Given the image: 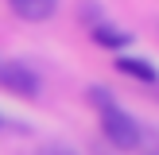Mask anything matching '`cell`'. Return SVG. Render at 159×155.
<instances>
[{
  "label": "cell",
  "mask_w": 159,
  "mask_h": 155,
  "mask_svg": "<svg viewBox=\"0 0 159 155\" xmlns=\"http://www.w3.org/2000/svg\"><path fill=\"white\" fill-rule=\"evenodd\" d=\"M116 70H120V74L140 78V82H155V70L148 66V62H140V58H116Z\"/></svg>",
  "instance_id": "5"
},
{
  "label": "cell",
  "mask_w": 159,
  "mask_h": 155,
  "mask_svg": "<svg viewBox=\"0 0 159 155\" xmlns=\"http://www.w3.org/2000/svg\"><path fill=\"white\" fill-rule=\"evenodd\" d=\"M35 155H78V151H74V147H66V144H43Z\"/></svg>",
  "instance_id": "7"
},
{
  "label": "cell",
  "mask_w": 159,
  "mask_h": 155,
  "mask_svg": "<svg viewBox=\"0 0 159 155\" xmlns=\"http://www.w3.org/2000/svg\"><path fill=\"white\" fill-rule=\"evenodd\" d=\"M89 101L97 105V113H101V108H109V105H116V101H113V93H109V89H89Z\"/></svg>",
  "instance_id": "6"
},
{
  "label": "cell",
  "mask_w": 159,
  "mask_h": 155,
  "mask_svg": "<svg viewBox=\"0 0 159 155\" xmlns=\"http://www.w3.org/2000/svg\"><path fill=\"white\" fill-rule=\"evenodd\" d=\"M0 89L31 101V97H39V74L31 66H23V62H4L0 66Z\"/></svg>",
  "instance_id": "2"
},
{
  "label": "cell",
  "mask_w": 159,
  "mask_h": 155,
  "mask_svg": "<svg viewBox=\"0 0 159 155\" xmlns=\"http://www.w3.org/2000/svg\"><path fill=\"white\" fill-rule=\"evenodd\" d=\"M101 132H105V140L116 147V151H136L140 147V124L132 120L120 105L101 108Z\"/></svg>",
  "instance_id": "1"
},
{
  "label": "cell",
  "mask_w": 159,
  "mask_h": 155,
  "mask_svg": "<svg viewBox=\"0 0 159 155\" xmlns=\"http://www.w3.org/2000/svg\"><path fill=\"white\" fill-rule=\"evenodd\" d=\"M8 8L27 23H47L58 8V0H8Z\"/></svg>",
  "instance_id": "3"
},
{
  "label": "cell",
  "mask_w": 159,
  "mask_h": 155,
  "mask_svg": "<svg viewBox=\"0 0 159 155\" xmlns=\"http://www.w3.org/2000/svg\"><path fill=\"white\" fill-rule=\"evenodd\" d=\"M93 39H97L101 46H109V51H120V46L132 43L128 31H113V27H105V23H101V27H93Z\"/></svg>",
  "instance_id": "4"
}]
</instances>
